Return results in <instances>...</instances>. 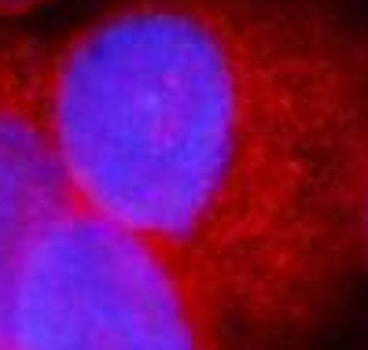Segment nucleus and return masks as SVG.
Wrapping results in <instances>:
<instances>
[{"instance_id": "1", "label": "nucleus", "mask_w": 368, "mask_h": 350, "mask_svg": "<svg viewBox=\"0 0 368 350\" xmlns=\"http://www.w3.org/2000/svg\"><path fill=\"white\" fill-rule=\"evenodd\" d=\"M70 195L284 350L357 262L368 41L317 0H122L45 48Z\"/></svg>"}, {"instance_id": "2", "label": "nucleus", "mask_w": 368, "mask_h": 350, "mask_svg": "<svg viewBox=\"0 0 368 350\" xmlns=\"http://www.w3.org/2000/svg\"><path fill=\"white\" fill-rule=\"evenodd\" d=\"M11 350H236L206 299L74 195L33 244Z\"/></svg>"}, {"instance_id": "3", "label": "nucleus", "mask_w": 368, "mask_h": 350, "mask_svg": "<svg viewBox=\"0 0 368 350\" xmlns=\"http://www.w3.org/2000/svg\"><path fill=\"white\" fill-rule=\"evenodd\" d=\"M67 203L70 185L45 103V48L0 30V350H11L26 258Z\"/></svg>"}, {"instance_id": "4", "label": "nucleus", "mask_w": 368, "mask_h": 350, "mask_svg": "<svg viewBox=\"0 0 368 350\" xmlns=\"http://www.w3.org/2000/svg\"><path fill=\"white\" fill-rule=\"evenodd\" d=\"M354 236H357V262H368V151H364L361 185H357V217H354Z\"/></svg>"}, {"instance_id": "5", "label": "nucleus", "mask_w": 368, "mask_h": 350, "mask_svg": "<svg viewBox=\"0 0 368 350\" xmlns=\"http://www.w3.org/2000/svg\"><path fill=\"white\" fill-rule=\"evenodd\" d=\"M41 4H48V0H0V19H15V15H26Z\"/></svg>"}]
</instances>
